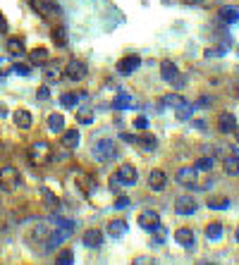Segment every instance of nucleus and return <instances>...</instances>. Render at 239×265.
Returning a JSON list of instances; mask_svg holds the SVG:
<instances>
[{
    "label": "nucleus",
    "instance_id": "nucleus-1",
    "mask_svg": "<svg viewBox=\"0 0 239 265\" xmlns=\"http://www.w3.org/2000/svg\"><path fill=\"white\" fill-rule=\"evenodd\" d=\"M53 160V148L48 141H34L31 146H29V162L36 165V168H43L48 162Z\"/></svg>",
    "mask_w": 239,
    "mask_h": 265
},
{
    "label": "nucleus",
    "instance_id": "nucleus-2",
    "mask_svg": "<svg viewBox=\"0 0 239 265\" xmlns=\"http://www.w3.org/2000/svg\"><path fill=\"white\" fill-rule=\"evenodd\" d=\"M58 222L62 225V227H58V230H50V234H48V241H46V251L43 253H48V251H55L58 246H62V241L65 239H69V234H72V227L75 225L72 222H67V220H58Z\"/></svg>",
    "mask_w": 239,
    "mask_h": 265
},
{
    "label": "nucleus",
    "instance_id": "nucleus-3",
    "mask_svg": "<svg viewBox=\"0 0 239 265\" xmlns=\"http://www.w3.org/2000/svg\"><path fill=\"white\" fill-rule=\"evenodd\" d=\"M29 5L34 12H39L43 19L48 22H55L60 19V5L58 3H50V0H29Z\"/></svg>",
    "mask_w": 239,
    "mask_h": 265
},
{
    "label": "nucleus",
    "instance_id": "nucleus-4",
    "mask_svg": "<svg viewBox=\"0 0 239 265\" xmlns=\"http://www.w3.org/2000/svg\"><path fill=\"white\" fill-rule=\"evenodd\" d=\"M94 155H96V160H101V162H110V160H115V155H117V146H115V141H110V139H101V141H96V146H94Z\"/></svg>",
    "mask_w": 239,
    "mask_h": 265
},
{
    "label": "nucleus",
    "instance_id": "nucleus-5",
    "mask_svg": "<svg viewBox=\"0 0 239 265\" xmlns=\"http://www.w3.org/2000/svg\"><path fill=\"white\" fill-rule=\"evenodd\" d=\"M17 187H20V170L12 168V165L0 168V189L3 191H14Z\"/></svg>",
    "mask_w": 239,
    "mask_h": 265
},
{
    "label": "nucleus",
    "instance_id": "nucleus-6",
    "mask_svg": "<svg viewBox=\"0 0 239 265\" xmlns=\"http://www.w3.org/2000/svg\"><path fill=\"white\" fill-rule=\"evenodd\" d=\"M86 65L82 63V60H69L67 65H65V70H62V77L69 79V81H82V79H86Z\"/></svg>",
    "mask_w": 239,
    "mask_h": 265
},
{
    "label": "nucleus",
    "instance_id": "nucleus-7",
    "mask_svg": "<svg viewBox=\"0 0 239 265\" xmlns=\"http://www.w3.org/2000/svg\"><path fill=\"white\" fill-rule=\"evenodd\" d=\"M175 210H177L179 215H194L198 210V203L194 196L182 194V196H177V201H175Z\"/></svg>",
    "mask_w": 239,
    "mask_h": 265
},
{
    "label": "nucleus",
    "instance_id": "nucleus-8",
    "mask_svg": "<svg viewBox=\"0 0 239 265\" xmlns=\"http://www.w3.org/2000/svg\"><path fill=\"white\" fill-rule=\"evenodd\" d=\"M115 177H117L120 181H122L124 187H132V184H137L139 172H137V168H134V165H130V162H124V165H120V168H117Z\"/></svg>",
    "mask_w": 239,
    "mask_h": 265
},
{
    "label": "nucleus",
    "instance_id": "nucleus-9",
    "mask_svg": "<svg viewBox=\"0 0 239 265\" xmlns=\"http://www.w3.org/2000/svg\"><path fill=\"white\" fill-rule=\"evenodd\" d=\"M196 168L194 165H187V168H179L177 175H175V181L182 184V187H194V181H196Z\"/></svg>",
    "mask_w": 239,
    "mask_h": 265
},
{
    "label": "nucleus",
    "instance_id": "nucleus-10",
    "mask_svg": "<svg viewBox=\"0 0 239 265\" xmlns=\"http://www.w3.org/2000/svg\"><path fill=\"white\" fill-rule=\"evenodd\" d=\"M139 227L141 230H149V232H153L160 225V217H158V213H153V210H143L141 215H139Z\"/></svg>",
    "mask_w": 239,
    "mask_h": 265
},
{
    "label": "nucleus",
    "instance_id": "nucleus-11",
    "mask_svg": "<svg viewBox=\"0 0 239 265\" xmlns=\"http://www.w3.org/2000/svg\"><path fill=\"white\" fill-rule=\"evenodd\" d=\"M139 65H141V57L139 55H127V57H122V60L117 63V72L127 77V74H132L134 70H139Z\"/></svg>",
    "mask_w": 239,
    "mask_h": 265
},
{
    "label": "nucleus",
    "instance_id": "nucleus-12",
    "mask_svg": "<svg viewBox=\"0 0 239 265\" xmlns=\"http://www.w3.org/2000/svg\"><path fill=\"white\" fill-rule=\"evenodd\" d=\"M43 79L48 84H58L62 79V67L58 63H46L43 65Z\"/></svg>",
    "mask_w": 239,
    "mask_h": 265
},
{
    "label": "nucleus",
    "instance_id": "nucleus-13",
    "mask_svg": "<svg viewBox=\"0 0 239 265\" xmlns=\"http://www.w3.org/2000/svg\"><path fill=\"white\" fill-rule=\"evenodd\" d=\"M79 139H82V134L77 132V129H65L60 136V144H62V148H67V151H75V148L79 146Z\"/></svg>",
    "mask_w": 239,
    "mask_h": 265
},
{
    "label": "nucleus",
    "instance_id": "nucleus-14",
    "mask_svg": "<svg viewBox=\"0 0 239 265\" xmlns=\"http://www.w3.org/2000/svg\"><path fill=\"white\" fill-rule=\"evenodd\" d=\"M218 129L223 134H234V129H237V117H234L232 112H223L218 117Z\"/></svg>",
    "mask_w": 239,
    "mask_h": 265
},
{
    "label": "nucleus",
    "instance_id": "nucleus-15",
    "mask_svg": "<svg viewBox=\"0 0 239 265\" xmlns=\"http://www.w3.org/2000/svg\"><path fill=\"white\" fill-rule=\"evenodd\" d=\"M149 187L153 189V191H163V189L168 187V175H165L163 170H153L149 175Z\"/></svg>",
    "mask_w": 239,
    "mask_h": 265
},
{
    "label": "nucleus",
    "instance_id": "nucleus-16",
    "mask_svg": "<svg viewBox=\"0 0 239 265\" xmlns=\"http://www.w3.org/2000/svg\"><path fill=\"white\" fill-rule=\"evenodd\" d=\"M84 246H89V249H98L103 244V232L101 230H86L82 237Z\"/></svg>",
    "mask_w": 239,
    "mask_h": 265
},
{
    "label": "nucleus",
    "instance_id": "nucleus-17",
    "mask_svg": "<svg viewBox=\"0 0 239 265\" xmlns=\"http://www.w3.org/2000/svg\"><path fill=\"white\" fill-rule=\"evenodd\" d=\"M14 125L20 127V129H31V125H34V117H31V112L29 110H24V108H22V110H14Z\"/></svg>",
    "mask_w": 239,
    "mask_h": 265
},
{
    "label": "nucleus",
    "instance_id": "nucleus-18",
    "mask_svg": "<svg viewBox=\"0 0 239 265\" xmlns=\"http://www.w3.org/2000/svg\"><path fill=\"white\" fill-rule=\"evenodd\" d=\"M75 181L79 184V189H82V194L84 196H89L91 191H94V187H96V181L91 179L86 172H75Z\"/></svg>",
    "mask_w": 239,
    "mask_h": 265
},
{
    "label": "nucleus",
    "instance_id": "nucleus-19",
    "mask_svg": "<svg viewBox=\"0 0 239 265\" xmlns=\"http://www.w3.org/2000/svg\"><path fill=\"white\" fill-rule=\"evenodd\" d=\"M160 77H163V81H175V79L179 77V72L172 60H163V63H160Z\"/></svg>",
    "mask_w": 239,
    "mask_h": 265
},
{
    "label": "nucleus",
    "instance_id": "nucleus-20",
    "mask_svg": "<svg viewBox=\"0 0 239 265\" xmlns=\"http://www.w3.org/2000/svg\"><path fill=\"white\" fill-rule=\"evenodd\" d=\"M48 234H50V230H48L46 225H36L34 230H31V234H29V239H31V244H43L46 246V241H48Z\"/></svg>",
    "mask_w": 239,
    "mask_h": 265
},
{
    "label": "nucleus",
    "instance_id": "nucleus-21",
    "mask_svg": "<svg viewBox=\"0 0 239 265\" xmlns=\"http://www.w3.org/2000/svg\"><path fill=\"white\" fill-rule=\"evenodd\" d=\"M175 241H177L179 246H185V249H191V246H194V232H191L189 227H182V230L175 232Z\"/></svg>",
    "mask_w": 239,
    "mask_h": 265
},
{
    "label": "nucleus",
    "instance_id": "nucleus-22",
    "mask_svg": "<svg viewBox=\"0 0 239 265\" xmlns=\"http://www.w3.org/2000/svg\"><path fill=\"white\" fill-rule=\"evenodd\" d=\"M223 170H225V175L230 177H237L239 175V155H227L225 160H223Z\"/></svg>",
    "mask_w": 239,
    "mask_h": 265
},
{
    "label": "nucleus",
    "instance_id": "nucleus-23",
    "mask_svg": "<svg viewBox=\"0 0 239 265\" xmlns=\"http://www.w3.org/2000/svg\"><path fill=\"white\" fill-rule=\"evenodd\" d=\"M7 53H10L12 57H22V55H24V41L17 38V36L7 38Z\"/></svg>",
    "mask_w": 239,
    "mask_h": 265
},
{
    "label": "nucleus",
    "instance_id": "nucleus-24",
    "mask_svg": "<svg viewBox=\"0 0 239 265\" xmlns=\"http://www.w3.org/2000/svg\"><path fill=\"white\" fill-rule=\"evenodd\" d=\"M218 17L223 22H239V7L234 5H225L218 10Z\"/></svg>",
    "mask_w": 239,
    "mask_h": 265
},
{
    "label": "nucleus",
    "instance_id": "nucleus-25",
    "mask_svg": "<svg viewBox=\"0 0 239 265\" xmlns=\"http://www.w3.org/2000/svg\"><path fill=\"white\" fill-rule=\"evenodd\" d=\"M48 129L55 134H62L65 132V117H62L60 112H53L50 117H48Z\"/></svg>",
    "mask_w": 239,
    "mask_h": 265
},
{
    "label": "nucleus",
    "instance_id": "nucleus-26",
    "mask_svg": "<svg viewBox=\"0 0 239 265\" xmlns=\"http://www.w3.org/2000/svg\"><path fill=\"white\" fill-rule=\"evenodd\" d=\"M29 60H31V65H39V67H43V65L50 60V55H48L46 48H34L31 53H29Z\"/></svg>",
    "mask_w": 239,
    "mask_h": 265
},
{
    "label": "nucleus",
    "instance_id": "nucleus-27",
    "mask_svg": "<svg viewBox=\"0 0 239 265\" xmlns=\"http://www.w3.org/2000/svg\"><path fill=\"white\" fill-rule=\"evenodd\" d=\"M163 105H168V108H172V110H179V108H185L187 100L182 96H177V93H168V96L163 98Z\"/></svg>",
    "mask_w": 239,
    "mask_h": 265
},
{
    "label": "nucleus",
    "instance_id": "nucleus-28",
    "mask_svg": "<svg viewBox=\"0 0 239 265\" xmlns=\"http://www.w3.org/2000/svg\"><path fill=\"white\" fill-rule=\"evenodd\" d=\"M108 232H110V237H122L124 232H127V222L124 220H110L108 222Z\"/></svg>",
    "mask_w": 239,
    "mask_h": 265
},
{
    "label": "nucleus",
    "instance_id": "nucleus-29",
    "mask_svg": "<svg viewBox=\"0 0 239 265\" xmlns=\"http://www.w3.org/2000/svg\"><path fill=\"white\" fill-rule=\"evenodd\" d=\"M208 208H211V210L230 208V198H227V196H211V198H208Z\"/></svg>",
    "mask_w": 239,
    "mask_h": 265
},
{
    "label": "nucleus",
    "instance_id": "nucleus-30",
    "mask_svg": "<svg viewBox=\"0 0 239 265\" xmlns=\"http://www.w3.org/2000/svg\"><path fill=\"white\" fill-rule=\"evenodd\" d=\"M206 239H208V241H218V239H223V225L220 222L208 225V227H206Z\"/></svg>",
    "mask_w": 239,
    "mask_h": 265
},
{
    "label": "nucleus",
    "instance_id": "nucleus-31",
    "mask_svg": "<svg viewBox=\"0 0 239 265\" xmlns=\"http://www.w3.org/2000/svg\"><path fill=\"white\" fill-rule=\"evenodd\" d=\"M130 105H132L130 93H124V91H117V98L113 100V108H115V110H124V108H130Z\"/></svg>",
    "mask_w": 239,
    "mask_h": 265
},
{
    "label": "nucleus",
    "instance_id": "nucleus-32",
    "mask_svg": "<svg viewBox=\"0 0 239 265\" xmlns=\"http://www.w3.org/2000/svg\"><path fill=\"white\" fill-rule=\"evenodd\" d=\"M137 144L146 151H156L158 148V139L156 136H151V134H143V136H137Z\"/></svg>",
    "mask_w": 239,
    "mask_h": 265
},
{
    "label": "nucleus",
    "instance_id": "nucleus-33",
    "mask_svg": "<svg viewBox=\"0 0 239 265\" xmlns=\"http://www.w3.org/2000/svg\"><path fill=\"white\" fill-rule=\"evenodd\" d=\"M53 41H55V46H60V48L67 46V31H65V27H55L53 29Z\"/></svg>",
    "mask_w": 239,
    "mask_h": 265
},
{
    "label": "nucleus",
    "instance_id": "nucleus-34",
    "mask_svg": "<svg viewBox=\"0 0 239 265\" xmlns=\"http://www.w3.org/2000/svg\"><path fill=\"white\" fill-rule=\"evenodd\" d=\"M194 168H196V172H211V170H213V158H211V155L198 158V160L194 162Z\"/></svg>",
    "mask_w": 239,
    "mask_h": 265
},
{
    "label": "nucleus",
    "instance_id": "nucleus-35",
    "mask_svg": "<svg viewBox=\"0 0 239 265\" xmlns=\"http://www.w3.org/2000/svg\"><path fill=\"white\" fill-rule=\"evenodd\" d=\"M77 122H79V125H91V122H94V110H91V108L77 110Z\"/></svg>",
    "mask_w": 239,
    "mask_h": 265
},
{
    "label": "nucleus",
    "instance_id": "nucleus-36",
    "mask_svg": "<svg viewBox=\"0 0 239 265\" xmlns=\"http://www.w3.org/2000/svg\"><path fill=\"white\" fill-rule=\"evenodd\" d=\"M77 100H79L77 93H62V98H60V103L65 105V108H77Z\"/></svg>",
    "mask_w": 239,
    "mask_h": 265
},
{
    "label": "nucleus",
    "instance_id": "nucleus-37",
    "mask_svg": "<svg viewBox=\"0 0 239 265\" xmlns=\"http://www.w3.org/2000/svg\"><path fill=\"white\" fill-rule=\"evenodd\" d=\"M43 201H46L50 208H58V206H60V203H58V198H55V194L50 191V189H43Z\"/></svg>",
    "mask_w": 239,
    "mask_h": 265
},
{
    "label": "nucleus",
    "instance_id": "nucleus-38",
    "mask_svg": "<svg viewBox=\"0 0 239 265\" xmlns=\"http://www.w3.org/2000/svg\"><path fill=\"white\" fill-rule=\"evenodd\" d=\"M58 263H60V265H69V263H75V253L65 249V251H62L60 256H58Z\"/></svg>",
    "mask_w": 239,
    "mask_h": 265
},
{
    "label": "nucleus",
    "instance_id": "nucleus-39",
    "mask_svg": "<svg viewBox=\"0 0 239 265\" xmlns=\"http://www.w3.org/2000/svg\"><path fill=\"white\" fill-rule=\"evenodd\" d=\"M14 72L22 74V77H29L31 74V65H14Z\"/></svg>",
    "mask_w": 239,
    "mask_h": 265
},
{
    "label": "nucleus",
    "instance_id": "nucleus-40",
    "mask_svg": "<svg viewBox=\"0 0 239 265\" xmlns=\"http://www.w3.org/2000/svg\"><path fill=\"white\" fill-rule=\"evenodd\" d=\"M189 117H191V105L187 103L185 108H179L177 110V119H189Z\"/></svg>",
    "mask_w": 239,
    "mask_h": 265
},
{
    "label": "nucleus",
    "instance_id": "nucleus-41",
    "mask_svg": "<svg viewBox=\"0 0 239 265\" xmlns=\"http://www.w3.org/2000/svg\"><path fill=\"white\" fill-rule=\"evenodd\" d=\"M36 96H39V100H48V98H50V89H48V86H39Z\"/></svg>",
    "mask_w": 239,
    "mask_h": 265
},
{
    "label": "nucleus",
    "instance_id": "nucleus-42",
    "mask_svg": "<svg viewBox=\"0 0 239 265\" xmlns=\"http://www.w3.org/2000/svg\"><path fill=\"white\" fill-rule=\"evenodd\" d=\"M204 55L206 57H220V55H225V50H223V48H208Z\"/></svg>",
    "mask_w": 239,
    "mask_h": 265
},
{
    "label": "nucleus",
    "instance_id": "nucleus-43",
    "mask_svg": "<svg viewBox=\"0 0 239 265\" xmlns=\"http://www.w3.org/2000/svg\"><path fill=\"white\" fill-rule=\"evenodd\" d=\"M120 187H122V181L113 175V177H110V189H113V194H120Z\"/></svg>",
    "mask_w": 239,
    "mask_h": 265
},
{
    "label": "nucleus",
    "instance_id": "nucleus-44",
    "mask_svg": "<svg viewBox=\"0 0 239 265\" xmlns=\"http://www.w3.org/2000/svg\"><path fill=\"white\" fill-rule=\"evenodd\" d=\"M134 127H137V129H149V119L146 117H134Z\"/></svg>",
    "mask_w": 239,
    "mask_h": 265
},
{
    "label": "nucleus",
    "instance_id": "nucleus-45",
    "mask_svg": "<svg viewBox=\"0 0 239 265\" xmlns=\"http://www.w3.org/2000/svg\"><path fill=\"white\" fill-rule=\"evenodd\" d=\"M127 206H130V198H127V196H120L115 201V208H127Z\"/></svg>",
    "mask_w": 239,
    "mask_h": 265
},
{
    "label": "nucleus",
    "instance_id": "nucleus-46",
    "mask_svg": "<svg viewBox=\"0 0 239 265\" xmlns=\"http://www.w3.org/2000/svg\"><path fill=\"white\" fill-rule=\"evenodd\" d=\"M134 263H137V265H151V263H153V258H146V256H139V258H134Z\"/></svg>",
    "mask_w": 239,
    "mask_h": 265
},
{
    "label": "nucleus",
    "instance_id": "nucleus-47",
    "mask_svg": "<svg viewBox=\"0 0 239 265\" xmlns=\"http://www.w3.org/2000/svg\"><path fill=\"white\" fill-rule=\"evenodd\" d=\"M7 22H5V17H3V14H0V34H7Z\"/></svg>",
    "mask_w": 239,
    "mask_h": 265
},
{
    "label": "nucleus",
    "instance_id": "nucleus-48",
    "mask_svg": "<svg viewBox=\"0 0 239 265\" xmlns=\"http://www.w3.org/2000/svg\"><path fill=\"white\" fill-rule=\"evenodd\" d=\"M208 103H211V100H208V98H206V96H204V98H201V100H198V103H196V105H198V108H206V105H208Z\"/></svg>",
    "mask_w": 239,
    "mask_h": 265
},
{
    "label": "nucleus",
    "instance_id": "nucleus-49",
    "mask_svg": "<svg viewBox=\"0 0 239 265\" xmlns=\"http://www.w3.org/2000/svg\"><path fill=\"white\" fill-rule=\"evenodd\" d=\"M187 5H201V3H204V0H185Z\"/></svg>",
    "mask_w": 239,
    "mask_h": 265
},
{
    "label": "nucleus",
    "instance_id": "nucleus-50",
    "mask_svg": "<svg viewBox=\"0 0 239 265\" xmlns=\"http://www.w3.org/2000/svg\"><path fill=\"white\" fill-rule=\"evenodd\" d=\"M234 239H237V241H239V227H237V232H234Z\"/></svg>",
    "mask_w": 239,
    "mask_h": 265
},
{
    "label": "nucleus",
    "instance_id": "nucleus-51",
    "mask_svg": "<svg viewBox=\"0 0 239 265\" xmlns=\"http://www.w3.org/2000/svg\"><path fill=\"white\" fill-rule=\"evenodd\" d=\"M234 134H237V141H239V125H237V129H234Z\"/></svg>",
    "mask_w": 239,
    "mask_h": 265
}]
</instances>
